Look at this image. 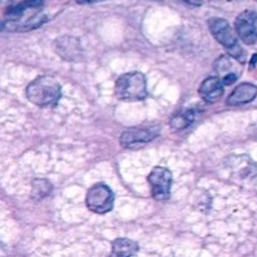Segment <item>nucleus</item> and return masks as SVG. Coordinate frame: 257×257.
<instances>
[{
	"label": "nucleus",
	"mask_w": 257,
	"mask_h": 257,
	"mask_svg": "<svg viewBox=\"0 0 257 257\" xmlns=\"http://www.w3.org/2000/svg\"><path fill=\"white\" fill-rule=\"evenodd\" d=\"M255 12H243L236 19V33L245 44L252 45L257 42V32L253 22Z\"/></svg>",
	"instance_id": "0eeeda50"
},
{
	"label": "nucleus",
	"mask_w": 257,
	"mask_h": 257,
	"mask_svg": "<svg viewBox=\"0 0 257 257\" xmlns=\"http://www.w3.org/2000/svg\"><path fill=\"white\" fill-rule=\"evenodd\" d=\"M42 5L43 0H24V2L19 3V4L15 5V7L10 8V9L8 10L7 14L9 15V17H12L13 19H18V18L22 17L27 10L38 9V8H40Z\"/></svg>",
	"instance_id": "ddd939ff"
},
{
	"label": "nucleus",
	"mask_w": 257,
	"mask_h": 257,
	"mask_svg": "<svg viewBox=\"0 0 257 257\" xmlns=\"http://www.w3.org/2000/svg\"><path fill=\"white\" fill-rule=\"evenodd\" d=\"M253 22H255V27H256V32H257V13L253 14Z\"/></svg>",
	"instance_id": "6ab92c4d"
},
{
	"label": "nucleus",
	"mask_w": 257,
	"mask_h": 257,
	"mask_svg": "<svg viewBox=\"0 0 257 257\" xmlns=\"http://www.w3.org/2000/svg\"><path fill=\"white\" fill-rule=\"evenodd\" d=\"M250 133H251V136H252V138H256L257 140V122L255 123V124L251 125Z\"/></svg>",
	"instance_id": "dca6fc26"
},
{
	"label": "nucleus",
	"mask_w": 257,
	"mask_h": 257,
	"mask_svg": "<svg viewBox=\"0 0 257 257\" xmlns=\"http://www.w3.org/2000/svg\"><path fill=\"white\" fill-rule=\"evenodd\" d=\"M137 243L128 238H118L112 245V252L115 256H132L137 253Z\"/></svg>",
	"instance_id": "9b49d317"
},
{
	"label": "nucleus",
	"mask_w": 257,
	"mask_h": 257,
	"mask_svg": "<svg viewBox=\"0 0 257 257\" xmlns=\"http://www.w3.org/2000/svg\"><path fill=\"white\" fill-rule=\"evenodd\" d=\"M208 28H210L211 34L221 45L227 49L231 57L236 58L240 62H245V52L238 44L237 37L227 20L221 19V18H212L208 22Z\"/></svg>",
	"instance_id": "f03ea898"
},
{
	"label": "nucleus",
	"mask_w": 257,
	"mask_h": 257,
	"mask_svg": "<svg viewBox=\"0 0 257 257\" xmlns=\"http://www.w3.org/2000/svg\"><path fill=\"white\" fill-rule=\"evenodd\" d=\"M42 182H43V181H35V183H37V185H38V187L35 185H34V187H33V190H34V195L38 196V197H39V198L44 197V196L47 195V193L50 191L49 183H48L47 181H45L44 186H42Z\"/></svg>",
	"instance_id": "4468645a"
},
{
	"label": "nucleus",
	"mask_w": 257,
	"mask_h": 257,
	"mask_svg": "<svg viewBox=\"0 0 257 257\" xmlns=\"http://www.w3.org/2000/svg\"><path fill=\"white\" fill-rule=\"evenodd\" d=\"M157 131L153 128H130L120 136V146L124 148H141L155 140Z\"/></svg>",
	"instance_id": "423d86ee"
},
{
	"label": "nucleus",
	"mask_w": 257,
	"mask_h": 257,
	"mask_svg": "<svg viewBox=\"0 0 257 257\" xmlns=\"http://www.w3.org/2000/svg\"><path fill=\"white\" fill-rule=\"evenodd\" d=\"M257 97V87L251 83H241L240 85L233 89L230 97L227 98V104L231 107H236V105L246 104V103L252 102Z\"/></svg>",
	"instance_id": "1a4fd4ad"
},
{
	"label": "nucleus",
	"mask_w": 257,
	"mask_h": 257,
	"mask_svg": "<svg viewBox=\"0 0 257 257\" xmlns=\"http://www.w3.org/2000/svg\"><path fill=\"white\" fill-rule=\"evenodd\" d=\"M148 183L151 186L152 196L158 201L170 198L171 186H172V173L165 167H155L148 176Z\"/></svg>",
	"instance_id": "39448f33"
},
{
	"label": "nucleus",
	"mask_w": 257,
	"mask_h": 257,
	"mask_svg": "<svg viewBox=\"0 0 257 257\" xmlns=\"http://www.w3.org/2000/svg\"><path fill=\"white\" fill-rule=\"evenodd\" d=\"M115 94L123 100H142L148 95L147 82L142 73L123 74L115 83Z\"/></svg>",
	"instance_id": "7ed1b4c3"
},
{
	"label": "nucleus",
	"mask_w": 257,
	"mask_h": 257,
	"mask_svg": "<svg viewBox=\"0 0 257 257\" xmlns=\"http://www.w3.org/2000/svg\"><path fill=\"white\" fill-rule=\"evenodd\" d=\"M236 80H237V75H236L235 73H227V74L223 77L222 83H223V85H231V84H233Z\"/></svg>",
	"instance_id": "2eb2a0df"
},
{
	"label": "nucleus",
	"mask_w": 257,
	"mask_h": 257,
	"mask_svg": "<svg viewBox=\"0 0 257 257\" xmlns=\"http://www.w3.org/2000/svg\"><path fill=\"white\" fill-rule=\"evenodd\" d=\"M62 95V88L57 79L48 75L37 78L27 88V97L38 107L54 105Z\"/></svg>",
	"instance_id": "f257e3e1"
},
{
	"label": "nucleus",
	"mask_w": 257,
	"mask_h": 257,
	"mask_svg": "<svg viewBox=\"0 0 257 257\" xmlns=\"http://www.w3.org/2000/svg\"><path fill=\"white\" fill-rule=\"evenodd\" d=\"M198 93L207 103H216L223 95V83L218 77H208L201 84Z\"/></svg>",
	"instance_id": "6e6552de"
},
{
	"label": "nucleus",
	"mask_w": 257,
	"mask_h": 257,
	"mask_svg": "<svg viewBox=\"0 0 257 257\" xmlns=\"http://www.w3.org/2000/svg\"><path fill=\"white\" fill-rule=\"evenodd\" d=\"M57 53L65 60H78L82 57L79 42L73 37H63L55 43Z\"/></svg>",
	"instance_id": "9d476101"
},
{
	"label": "nucleus",
	"mask_w": 257,
	"mask_h": 257,
	"mask_svg": "<svg viewBox=\"0 0 257 257\" xmlns=\"http://www.w3.org/2000/svg\"><path fill=\"white\" fill-rule=\"evenodd\" d=\"M197 118V113L196 110L190 109V110H185V112L180 113L177 114L176 117L172 118L171 120V125L175 131H181V130H185L187 128L188 125L192 124L195 122V119Z\"/></svg>",
	"instance_id": "f8f14e48"
},
{
	"label": "nucleus",
	"mask_w": 257,
	"mask_h": 257,
	"mask_svg": "<svg viewBox=\"0 0 257 257\" xmlns=\"http://www.w3.org/2000/svg\"><path fill=\"white\" fill-rule=\"evenodd\" d=\"M78 4H92V3L100 2V0H75Z\"/></svg>",
	"instance_id": "f3484780"
},
{
	"label": "nucleus",
	"mask_w": 257,
	"mask_h": 257,
	"mask_svg": "<svg viewBox=\"0 0 257 257\" xmlns=\"http://www.w3.org/2000/svg\"><path fill=\"white\" fill-rule=\"evenodd\" d=\"M85 203L90 211L95 213H107L113 208L114 203V193L108 186L95 185L90 187L87 192Z\"/></svg>",
	"instance_id": "20e7f679"
},
{
	"label": "nucleus",
	"mask_w": 257,
	"mask_h": 257,
	"mask_svg": "<svg viewBox=\"0 0 257 257\" xmlns=\"http://www.w3.org/2000/svg\"><path fill=\"white\" fill-rule=\"evenodd\" d=\"M186 3H190V4L192 5H198L200 4V0H185Z\"/></svg>",
	"instance_id": "a211bd4d"
},
{
	"label": "nucleus",
	"mask_w": 257,
	"mask_h": 257,
	"mask_svg": "<svg viewBox=\"0 0 257 257\" xmlns=\"http://www.w3.org/2000/svg\"><path fill=\"white\" fill-rule=\"evenodd\" d=\"M256 2H257V0H256Z\"/></svg>",
	"instance_id": "aec40b11"
}]
</instances>
